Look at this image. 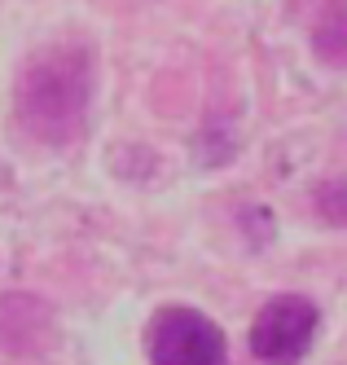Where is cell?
I'll return each mask as SVG.
<instances>
[{
    "instance_id": "2",
    "label": "cell",
    "mask_w": 347,
    "mask_h": 365,
    "mask_svg": "<svg viewBox=\"0 0 347 365\" xmlns=\"http://www.w3.org/2000/svg\"><path fill=\"white\" fill-rule=\"evenodd\" d=\"M145 361L150 365H229V334L216 317L167 304L145 326Z\"/></svg>"
},
{
    "instance_id": "1",
    "label": "cell",
    "mask_w": 347,
    "mask_h": 365,
    "mask_svg": "<svg viewBox=\"0 0 347 365\" xmlns=\"http://www.w3.org/2000/svg\"><path fill=\"white\" fill-rule=\"evenodd\" d=\"M93 58L79 44H48L22 66L14 88V119L40 145H71L88 128Z\"/></svg>"
},
{
    "instance_id": "5",
    "label": "cell",
    "mask_w": 347,
    "mask_h": 365,
    "mask_svg": "<svg viewBox=\"0 0 347 365\" xmlns=\"http://www.w3.org/2000/svg\"><path fill=\"white\" fill-rule=\"evenodd\" d=\"M316 212H321L330 225H347V176L326 180L321 194H316Z\"/></svg>"
},
{
    "instance_id": "4",
    "label": "cell",
    "mask_w": 347,
    "mask_h": 365,
    "mask_svg": "<svg viewBox=\"0 0 347 365\" xmlns=\"http://www.w3.org/2000/svg\"><path fill=\"white\" fill-rule=\"evenodd\" d=\"M312 44H316V53H321V62L347 66V0H330V5L321 9Z\"/></svg>"
},
{
    "instance_id": "3",
    "label": "cell",
    "mask_w": 347,
    "mask_h": 365,
    "mask_svg": "<svg viewBox=\"0 0 347 365\" xmlns=\"http://www.w3.org/2000/svg\"><path fill=\"white\" fill-rule=\"evenodd\" d=\"M316 330H321V308L299 291H281L259 304L247 344L264 365H299L316 344Z\"/></svg>"
}]
</instances>
